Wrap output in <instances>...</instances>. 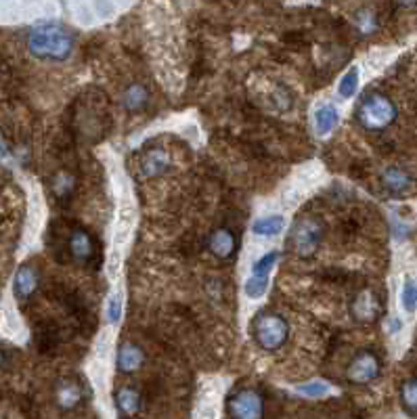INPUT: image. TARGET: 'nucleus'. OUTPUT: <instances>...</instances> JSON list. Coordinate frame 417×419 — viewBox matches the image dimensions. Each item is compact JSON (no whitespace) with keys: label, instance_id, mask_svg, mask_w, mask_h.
<instances>
[{"label":"nucleus","instance_id":"nucleus-7","mask_svg":"<svg viewBox=\"0 0 417 419\" xmlns=\"http://www.w3.org/2000/svg\"><path fill=\"white\" fill-rule=\"evenodd\" d=\"M380 312H382V302L374 289L359 291L355 300L350 302V315L359 323H371L380 317Z\"/></svg>","mask_w":417,"mask_h":419},{"label":"nucleus","instance_id":"nucleus-13","mask_svg":"<svg viewBox=\"0 0 417 419\" xmlns=\"http://www.w3.org/2000/svg\"><path fill=\"white\" fill-rule=\"evenodd\" d=\"M382 183L395 195H403L413 189V179L409 177V172H405L403 168H397V166H390L382 172Z\"/></svg>","mask_w":417,"mask_h":419},{"label":"nucleus","instance_id":"nucleus-22","mask_svg":"<svg viewBox=\"0 0 417 419\" xmlns=\"http://www.w3.org/2000/svg\"><path fill=\"white\" fill-rule=\"evenodd\" d=\"M401 300H403V308L407 312H413L417 308V281L416 279H407L405 285H403V294H401Z\"/></svg>","mask_w":417,"mask_h":419},{"label":"nucleus","instance_id":"nucleus-27","mask_svg":"<svg viewBox=\"0 0 417 419\" xmlns=\"http://www.w3.org/2000/svg\"><path fill=\"white\" fill-rule=\"evenodd\" d=\"M4 153H6V151H4V145H2V141H0V158H4Z\"/></svg>","mask_w":417,"mask_h":419},{"label":"nucleus","instance_id":"nucleus-5","mask_svg":"<svg viewBox=\"0 0 417 419\" xmlns=\"http://www.w3.org/2000/svg\"><path fill=\"white\" fill-rule=\"evenodd\" d=\"M226 413L231 419H262L264 399L256 388H239L228 397Z\"/></svg>","mask_w":417,"mask_h":419},{"label":"nucleus","instance_id":"nucleus-16","mask_svg":"<svg viewBox=\"0 0 417 419\" xmlns=\"http://www.w3.org/2000/svg\"><path fill=\"white\" fill-rule=\"evenodd\" d=\"M116 407L124 418H132L141 409V392L135 386H122L116 390Z\"/></svg>","mask_w":417,"mask_h":419},{"label":"nucleus","instance_id":"nucleus-17","mask_svg":"<svg viewBox=\"0 0 417 419\" xmlns=\"http://www.w3.org/2000/svg\"><path fill=\"white\" fill-rule=\"evenodd\" d=\"M147 101H149V92H147V88L143 86V84H130L126 90H124V95H122V105H124V109L126 111H130V114H139V111H143L145 109V105H147Z\"/></svg>","mask_w":417,"mask_h":419},{"label":"nucleus","instance_id":"nucleus-1","mask_svg":"<svg viewBox=\"0 0 417 419\" xmlns=\"http://www.w3.org/2000/svg\"><path fill=\"white\" fill-rule=\"evenodd\" d=\"M27 50L42 61H65L74 53V34L61 23H38L27 34Z\"/></svg>","mask_w":417,"mask_h":419},{"label":"nucleus","instance_id":"nucleus-23","mask_svg":"<svg viewBox=\"0 0 417 419\" xmlns=\"http://www.w3.org/2000/svg\"><path fill=\"white\" fill-rule=\"evenodd\" d=\"M266 287H268V277H249L245 281V296L249 298H262L266 294Z\"/></svg>","mask_w":417,"mask_h":419},{"label":"nucleus","instance_id":"nucleus-19","mask_svg":"<svg viewBox=\"0 0 417 419\" xmlns=\"http://www.w3.org/2000/svg\"><path fill=\"white\" fill-rule=\"evenodd\" d=\"M401 403L407 411L417 413V378H409L401 386Z\"/></svg>","mask_w":417,"mask_h":419},{"label":"nucleus","instance_id":"nucleus-11","mask_svg":"<svg viewBox=\"0 0 417 419\" xmlns=\"http://www.w3.org/2000/svg\"><path fill=\"white\" fill-rule=\"evenodd\" d=\"M118 369L122 373H135L141 369V365L145 363V355L143 348L135 342H124L118 348Z\"/></svg>","mask_w":417,"mask_h":419},{"label":"nucleus","instance_id":"nucleus-18","mask_svg":"<svg viewBox=\"0 0 417 419\" xmlns=\"http://www.w3.org/2000/svg\"><path fill=\"white\" fill-rule=\"evenodd\" d=\"M283 228H285V218H283L281 214L262 216V218H258V220L252 224V233L258 235V237H275V235H279Z\"/></svg>","mask_w":417,"mask_h":419},{"label":"nucleus","instance_id":"nucleus-15","mask_svg":"<svg viewBox=\"0 0 417 419\" xmlns=\"http://www.w3.org/2000/svg\"><path fill=\"white\" fill-rule=\"evenodd\" d=\"M13 289H15V296L19 300H27L36 289H38V273L34 266H21L15 275V281H13Z\"/></svg>","mask_w":417,"mask_h":419},{"label":"nucleus","instance_id":"nucleus-10","mask_svg":"<svg viewBox=\"0 0 417 419\" xmlns=\"http://www.w3.org/2000/svg\"><path fill=\"white\" fill-rule=\"evenodd\" d=\"M82 401H84V388H82V384L78 380L65 378V380H61L57 384V388H55V403L59 405V409L71 411Z\"/></svg>","mask_w":417,"mask_h":419},{"label":"nucleus","instance_id":"nucleus-9","mask_svg":"<svg viewBox=\"0 0 417 419\" xmlns=\"http://www.w3.org/2000/svg\"><path fill=\"white\" fill-rule=\"evenodd\" d=\"M67 252L78 264H88L95 258V241L86 228H74L67 237Z\"/></svg>","mask_w":417,"mask_h":419},{"label":"nucleus","instance_id":"nucleus-12","mask_svg":"<svg viewBox=\"0 0 417 419\" xmlns=\"http://www.w3.org/2000/svg\"><path fill=\"white\" fill-rule=\"evenodd\" d=\"M170 166V158L164 149H147L141 158V174L145 179H153L160 177L162 172H166V168Z\"/></svg>","mask_w":417,"mask_h":419},{"label":"nucleus","instance_id":"nucleus-20","mask_svg":"<svg viewBox=\"0 0 417 419\" xmlns=\"http://www.w3.org/2000/svg\"><path fill=\"white\" fill-rule=\"evenodd\" d=\"M357 88H359V69H357V67H350V69L342 76L340 86H338V92H340V97L350 99V97L357 92Z\"/></svg>","mask_w":417,"mask_h":419},{"label":"nucleus","instance_id":"nucleus-25","mask_svg":"<svg viewBox=\"0 0 417 419\" xmlns=\"http://www.w3.org/2000/svg\"><path fill=\"white\" fill-rule=\"evenodd\" d=\"M357 25H359V29H361L363 34H369V32H374V29H376V25H378L376 13H374V11H369V8H361V11L357 13Z\"/></svg>","mask_w":417,"mask_h":419},{"label":"nucleus","instance_id":"nucleus-28","mask_svg":"<svg viewBox=\"0 0 417 419\" xmlns=\"http://www.w3.org/2000/svg\"><path fill=\"white\" fill-rule=\"evenodd\" d=\"M2 361H4V357H2V352H0V365H2Z\"/></svg>","mask_w":417,"mask_h":419},{"label":"nucleus","instance_id":"nucleus-26","mask_svg":"<svg viewBox=\"0 0 417 419\" xmlns=\"http://www.w3.org/2000/svg\"><path fill=\"white\" fill-rule=\"evenodd\" d=\"M107 317L116 323V321H120V317H122V296L120 294H114L111 296V300H109V304H107Z\"/></svg>","mask_w":417,"mask_h":419},{"label":"nucleus","instance_id":"nucleus-3","mask_svg":"<svg viewBox=\"0 0 417 419\" xmlns=\"http://www.w3.org/2000/svg\"><path fill=\"white\" fill-rule=\"evenodd\" d=\"M252 336H254V342L258 344V348H262L266 352H275V350L283 348V344L287 342L289 323L279 312L264 310V312H258L256 319L252 321Z\"/></svg>","mask_w":417,"mask_h":419},{"label":"nucleus","instance_id":"nucleus-24","mask_svg":"<svg viewBox=\"0 0 417 419\" xmlns=\"http://www.w3.org/2000/svg\"><path fill=\"white\" fill-rule=\"evenodd\" d=\"M298 392L304 394V397H310V399H321L329 392V386L321 380H313V382H306L302 386H298Z\"/></svg>","mask_w":417,"mask_h":419},{"label":"nucleus","instance_id":"nucleus-4","mask_svg":"<svg viewBox=\"0 0 417 419\" xmlns=\"http://www.w3.org/2000/svg\"><path fill=\"white\" fill-rule=\"evenodd\" d=\"M323 235H325V226L317 216H302L294 222L289 245L294 254H298L300 258H308L319 249Z\"/></svg>","mask_w":417,"mask_h":419},{"label":"nucleus","instance_id":"nucleus-21","mask_svg":"<svg viewBox=\"0 0 417 419\" xmlns=\"http://www.w3.org/2000/svg\"><path fill=\"white\" fill-rule=\"evenodd\" d=\"M277 260H279V252H268V254L260 256L254 262V266H252V275L254 277H268V273L273 270V266L277 264Z\"/></svg>","mask_w":417,"mask_h":419},{"label":"nucleus","instance_id":"nucleus-6","mask_svg":"<svg viewBox=\"0 0 417 419\" xmlns=\"http://www.w3.org/2000/svg\"><path fill=\"white\" fill-rule=\"evenodd\" d=\"M380 373H382V363H380L378 355L371 350H361L359 355L353 357V361L346 367V380L357 386L376 382L380 378Z\"/></svg>","mask_w":417,"mask_h":419},{"label":"nucleus","instance_id":"nucleus-14","mask_svg":"<svg viewBox=\"0 0 417 419\" xmlns=\"http://www.w3.org/2000/svg\"><path fill=\"white\" fill-rule=\"evenodd\" d=\"M313 118H315V130H317V135L325 137V135H329L338 126L340 114H338V109L331 103H321V105L315 107Z\"/></svg>","mask_w":417,"mask_h":419},{"label":"nucleus","instance_id":"nucleus-2","mask_svg":"<svg viewBox=\"0 0 417 419\" xmlns=\"http://www.w3.org/2000/svg\"><path fill=\"white\" fill-rule=\"evenodd\" d=\"M355 118L361 128L369 132H378V130L388 128L397 120V105L392 103L390 97L382 92H367L359 101Z\"/></svg>","mask_w":417,"mask_h":419},{"label":"nucleus","instance_id":"nucleus-8","mask_svg":"<svg viewBox=\"0 0 417 419\" xmlns=\"http://www.w3.org/2000/svg\"><path fill=\"white\" fill-rule=\"evenodd\" d=\"M208 247L210 252H212V256H216L218 260H228V258L237 252L239 239H237V235H235L233 228H228V226H218V228H214V231L210 233Z\"/></svg>","mask_w":417,"mask_h":419}]
</instances>
